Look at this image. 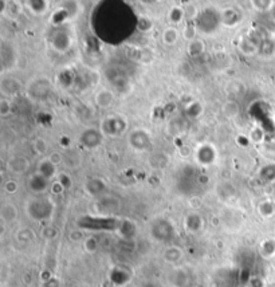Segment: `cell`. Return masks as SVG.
Wrapping results in <instances>:
<instances>
[{
  "label": "cell",
  "mask_w": 275,
  "mask_h": 287,
  "mask_svg": "<svg viewBox=\"0 0 275 287\" xmlns=\"http://www.w3.org/2000/svg\"><path fill=\"white\" fill-rule=\"evenodd\" d=\"M34 149H35V152L39 153V155H44L46 151H47V142H46L43 138H38V140H35V142H34Z\"/></svg>",
  "instance_id": "obj_5"
},
{
  "label": "cell",
  "mask_w": 275,
  "mask_h": 287,
  "mask_svg": "<svg viewBox=\"0 0 275 287\" xmlns=\"http://www.w3.org/2000/svg\"><path fill=\"white\" fill-rule=\"evenodd\" d=\"M8 102H6V101H2V103H0V111H2V116H7L8 114V110H7V105Z\"/></svg>",
  "instance_id": "obj_11"
},
{
  "label": "cell",
  "mask_w": 275,
  "mask_h": 287,
  "mask_svg": "<svg viewBox=\"0 0 275 287\" xmlns=\"http://www.w3.org/2000/svg\"><path fill=\"white\" fill-rule=\"evenodd\" d=\"M27 166H29V164H27L26 160H23V158L20 157L12 158V160H10V162H8V169L15 173H23L27 169Z\"/></svg>",
  "instance_id": "obj_2"
},
{
  "label": "cell",
  "mask_w": 275,
  "mask_h": 287,
  "mask_svg": "<svg viewBox=\"0 0 275 287\" xmlns=\"http://www.w3.org/2000/svg\"><path fill=\"white\" fill-rule=\"evenodd\" d=\"M85 250L88 252H94L97 250V240L94 238H89L85 242Z\"/></svg>",
  "instance_id": "obj_7"
},
{
  "label": "cell",
  "mask_w": 275,
  "mask_h": 287,
  "mask_svg": "<svg viewBox=\"0 0 275 287\" xmlns=\"http://www.w3.org/2000/svg\"><path fill=\"white\" fill-rule=\"evenodd\" d=\"M181 18H183V11H180V10H172V12H171V20H173V22H180L181 20Z\"/></svg>",
  "instance_id": "obj_9"
},
{
  "label": "cell",
  "mask_w": 275,
  "mask_h": 287,
  "mask_svg": "<svg viewBox=\"0 0 275 287\" xmlns=\"http://www.w3.org/2000/svg\"><path fill=\"white\" fill-rule=\"evenodd\" d=\"M62 156H61V153H58V152H54V153H51L50 155V157H48V161L51 162L52 165H58V164H61L62 162Z\"/></svg>",
  "instance_id": "obj_8"
},
{
  "label": "cell",
  "mask_w": 275,
  "mask_h": 287,
  "mask_svg": "<svg viewBox=\"0 0 275 287\" xmlns=\"http://www.w3.org/2000/svg\"><path fill=\"white\" fill-rule=\"evenodd\" d=\"M162 41L167 44L176 43L177 41V31L175 28H167L162 34Z\"/></svg>",
  "instance_id": "obj_3"
},
{
  "label": "cell",
  "mask_w": 275,
  "mask_h": 287,
  "mask_svg": "<svg viewBox=\"0 0 275 287\" xmlns=\"http://www.w3.org/2000/svg\"><path fill=\"white\" fill-rule=\"evenodd\" d=\"M16 189H18V185H16L15 181H8L7 184H6V191H7L8 193H14Z\"/></svg>",
  "instance_id": "obj_10"
},
{
  "label": "cell",
  "mask_w": 275,
  "mask_h": 287,
  "mask_svg": "<svg viewBox=\"0 0 275 287\" xmlns=\"http://www.w3.org/2000/svg\"><path fill=\"white\" fill-rule=\"evenodd\" d=\"M96 101L101 106H109L110 102L113 101V97H112V94L109 92H101L96 97Z\"/></svg>",
  "instance_id": "obj_4"
},
{
  "label": "cell",
  "mask_w": 275,
  "mask_h": 287,
  "mask_svg": "<svg viewBox=\"0 0 275 287\" xmlns=\"http://www.w3.org/2000/svg\"><path fill=\"white\" fill-rule=\"evenodd\" d=\"M203 50H204V44L202 43L200 41H194L189 46V52H191V55H199V54H202Z\"/></svg>",
  "instance_id": "obj_6"
},
{
  "label": "cell",
  "mask_w": 275,
  "mask_h": 287,
  "mask_svg": "<svg viewBox=\"0 0 275 287\" xmlns=\"http://www.w3.org/2000/svg\"><path fill=\"white\" fill-rule=\"evenodd\" d=\"M0 214H2V219H3V221H12L16 219V216H18L16 208H15L12 204H8V203L2 206Z\"/></svg>",
  "instance_id": "obj_1"
}]
</instances>
